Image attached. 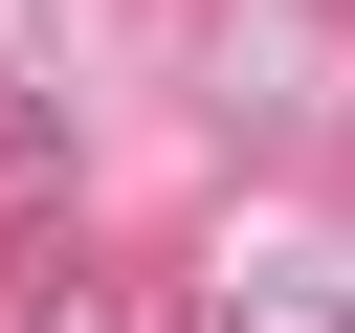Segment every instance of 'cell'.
<instances>
[{
    "label": "cell",
    "mask_w": 355,
    "mask_h": 333,
    "mask_svg": "<svg viewBox=\"0 0 355 333\" xmlns=\"http://www.w3.org/2000/svg\"><path fill=\"white\" fill-rule=\"evenodd\" d=\"M200 333H355V222H311V200L222 222V289H200Z\"/></svg>",
    "instance_id": "2"
},
{
    "label": "cell",
    "mask_w": 355,
    "mask_h": 333,
    "mask_svg": "<svg viewBox=\"0 0 355 333\" xmlns=\"http://www.w3.org/2000/svg\"><path fill=\"white\" fill-rule=\"evenodd\" d=\"M22 333H133V311H89V289H67V311H22Z\"/></svg>",
    "instance_id": "5"
},
{
    "label": "cell",
    "mask_w": 355,
    "mask_h": 333,
    "mask_svg": "<svg viewBox=\"0 0 355 333\" xmlns=\"http://www.w3.org/2000/svg\"><path fill=\"white\" fill-rule=\"evenodd\" d=\"M67 200V89H0V244Z\"/></svg>",
    "instance_id": "3"
},
{
    "label": "cell",
    "mask_w": 355,
    "mask_h": 333,
    "mask_svg": "<svg viewBox=\"0 0 355 333\" xmlns=\"http://www.w3.org/2000/svg\"><path fill=\"white\" fill-rule=\"evenodd\" d=\"M178 89H200L244 155H288V133H333V89H355V0H178Z\"/></svg>",
    "instance_id": "1"
},
{
    "label": "cell",
    "mask_w": 355,
    "mask_h": 333,
    "mask_svg": "<svg viewBox=\"0 0 355 333\" xmlns=\"http://www.w3.org/2000/svg\"><path fill=\"white\" fill-rule=\"evenodd\" d=\"M0 89H44V0H0Z\"/></svg>",
    "instance_id": "4"
}]
</instances>
